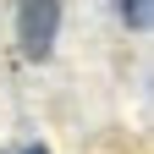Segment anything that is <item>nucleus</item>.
Returning <instances> with one entry per match:
<instances>
[{"label": "nucleus", "mask_w": 154, "mask_h": 154, "mask_svg": "<svg viewBox=\"0 0 154 154\" xmlns=\"http://www.w3.org/2000/svg\"><path fill=\"white\" fill-rule=\"evenodd\" d=\"M17 28H22V50L28 55H44L55 44V17H61V6L55 0H17Z\"/></svg>", "instance_id": "obj_1"}, {"label": "nucleus", "mask_w": 154, "mask_h": 154, "mask_svg": "<svg viewBox=\"0 0 154 154\" xmlns=\"http://www.w3.org/2000/svg\"><path fill=\"white\" fill-rule=\"evenodd\" d=\"M116 11H121L132 28H149V11H154V6H149V0H116Z\"/></svg>", "instance_id": "obj_2"}, {"label": "nucleus", "mask_w": 154, "mask_h": 154, "mask_svg": "<svg viewBox=\"0 0 154 154\" xmlns=\"http://www.w3.org/2000/svg\"><path fill=\"white\" fill-rule=\"evenodd\" d=\"M28 154H44V149H28Z\"/></svg>", "instance_id": "obj_3"}]
</instances>
